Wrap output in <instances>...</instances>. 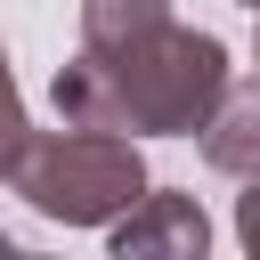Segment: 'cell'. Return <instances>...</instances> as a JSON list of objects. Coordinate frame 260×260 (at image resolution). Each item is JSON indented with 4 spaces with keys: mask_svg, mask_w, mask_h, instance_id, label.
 Here are the masks:
<instances>
[{
    "mask_svg": "<svg viewBox=\"0 0 260 260\" xmlns=\"http://www.w3.org/2000/svg\"><path fill=\"white\" fill-rule=\"evenodd\" d=\"M0 171H8V195H24L57 228H114L154 187L146 162H138V138L130 130H89V122H65V130L16 122Z\"/></svg>",
    "mask_w": 260,
    "mask_h": 260,
    "instance_id": "cell-2",
    "label": "cell"
},
{
    "mask_svg": "<svg viewBox=\"0 0 260 260\" xmlns=\"http://www.w3.org/2000/svg\"><path fill=\"white\" fill-rule=\"evenodd\" d=\"M252 65H260V32H252Z\"/></svg>",
    "mask_w": 260,
    "mask_h": 260,
    "instance_id": "cell-7",
    "label": "cell"
},
{
    "mask_svg": "<svg viewBox=\"0 0 260 260\" xmlns=\"http://www.w3.org/2000/svg\"><path fill=\"white\" fill-rule=\"evenodd\" d=\"M57 114L89 130H130V138H203V122L228 98V49L195 24H154L122 49H73L57 65Z\"/></svg>",
    "mask_w": 260,
    "mask_h": 260,
    "instance_id": "cell-1",
    "label": "cell"
},
{
    "mask_svg": "<svg viewBox=\"0 0 260 260\" xmlns=\"http://www.w3.org/2000/svg\"><path fill=\"white\" fill-rule=\"evenodd\" d=\"M154 24H171V0H81V49H122Z\"/></svg>",
    "mask_w": 260,
    "mask_h": 260,
    "instance_id": "cell-5",
    "label": "cell"
},
{
    "mask_svg": "<svg viewBox=\"0 0 260 260\" xmlns=\"http://www.w3.org/2000/svg\"><path fill=\"white\" fill-rule=\"evenodd\" d=\"M236 244L260 260V179H244V195H236Z\"/></svg>",
    "mask_w": 260,
    "mask_h": 260,
    "instance_id": "cell-6",
    "label": "cell"
},
{
    "mask_svg": "<svg viewBox=\"0 0 260 260\" xmlns=\"http://www.w3.org/2000/svg\"><path fill=\"white\" fill-rule=\"evenodd\" d=\"M203 162L228 179H260V81H228L219 114L203 122Z\"/></svg>",
    "mask_w": 260,
    "mask_h": 260,
    "instance_id": "cell-4",
    "label": "cell"
},
{
    "mask_svg": "<svg viewBox=\"0 0 260 260\" xmlns=\"http://www.w3.org/2000/svg\"><path fill=\"white\" fill-rule=\"evenodd\" d=\"M244 8H260V0H244Z\"/></svg>",
    "mask_w": 260,
    "mask_h": 260,
    "instance_id": "cell-8",
    "label": "cell"
},
{
    "mask_svg": "<svg viewBox=\"0 0 260 260\" xmlns=\"http://www.w3.org/2000/svg\"><path fill=\"white\" fill-rule=\"evenodd\" d=\"M203 252H211V219L195 195L146 187V203L114 219V260H203Z\"/></svg>",
    "mask_w": 260,
    "mask_h": 260,
    "instance_id": "cell-3",
    "label": "cell"
}]
</instances>
